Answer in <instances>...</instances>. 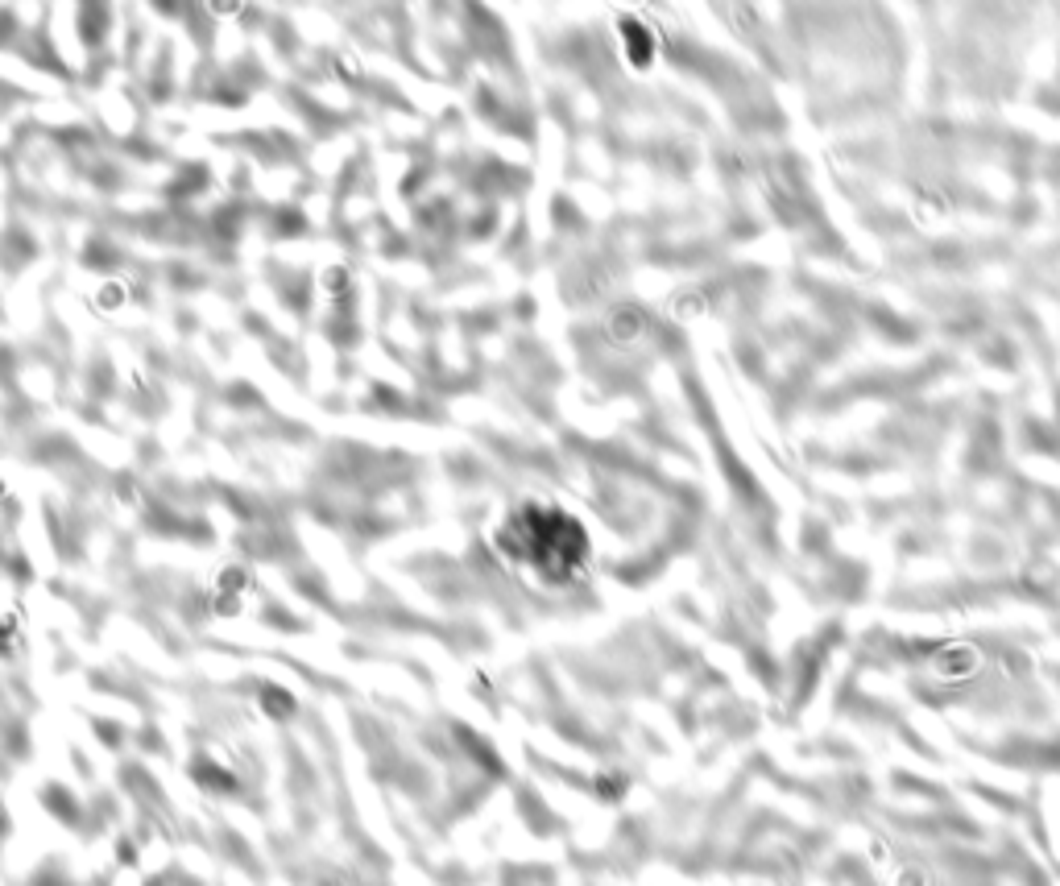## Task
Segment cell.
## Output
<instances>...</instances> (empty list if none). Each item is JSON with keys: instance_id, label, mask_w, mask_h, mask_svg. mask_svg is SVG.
Here are the masks:
<instances>
[{"instance_id": "6da1fadb", "label": "cell", "mask_w": 1060, "mask_h": 886, "mask_svg": "<svg viewBox=\"0 0 1060 886\" xmlns=\"http://www.w3.org/2000/svg\"><path fill=\"white\" fill-rule=\"evenodd\" d=\"M502 551L535 576H543L551 584H564L584 568L588 539L568 514H559L551 506H526L506 522Z\"/></svg>"}]
</instances>
